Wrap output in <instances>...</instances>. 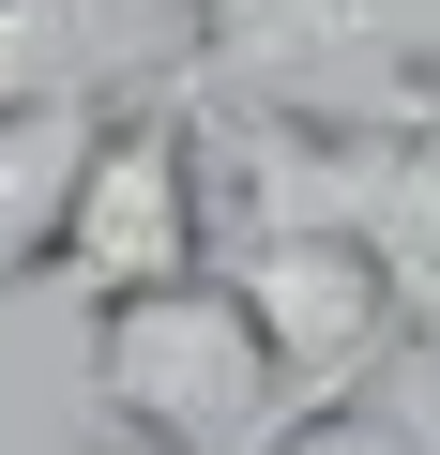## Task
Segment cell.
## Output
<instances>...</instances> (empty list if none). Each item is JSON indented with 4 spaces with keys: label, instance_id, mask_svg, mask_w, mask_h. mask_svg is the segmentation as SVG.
Wrapping results in <instances>:
<instances>
[{
    "label": "cell",
    "instance_id": "5",
    "mask_svg": "<svg viewBox=\"0 0 440 455\" xmlns=\"http://www.w3.org/2000/svg\"><path fill=\"white\" fill-rule=\"evenodd\" d=\"M197 76V16L182 0H0V107H46V92H167Z\"/></svg>",
    "mask_w": 440,
    "mask_h": 455
},
{
    "label": "cell",
    "instance_id": "7",
    "mask_svg": "<svg viewBox=\"0 0 440 455\" xmlns=\"http://www.w3.org/2000/svg\"><path fill=\"white\" fill-rule=\"evenodd\" d=\"M76 455H182V440H137V425H92V440H76ZM289 455H349V440H334V425H319V440H289Z\"/></svg>",
    "mask_w": 440,
    "mask_h": 455
},
{
    "label": "cell",
    "instance_id": "2",
    "mask_svg": "<svg viewBox=\"0 0 440 455\" xmlns=\"http://www.w3.org/2000/svg\"><path fill=\"white\" fill-rule=\"evenodd\" d=\"M228 289H244L274 379L304 395V425H349L364 379H395V349H425L410 304H395V274H380V243H364V228H334V212H244Z\"/></svg>",
    "mask_w": 440,
    "mask_h": 455
},
{
    "label": "cell",
    "instance_id": "1",
    "mask_svg": "<svg viewBox=\"0 0 440 455\" xmlns=\"http://www.w3.org/2000/svg\"><path fill=\"white\" fill-rule=\"evenodd\" d=\"M92 425L182 440V455H289V440H319L228 274H167V289H107L92 304Z\"/></svg>",
    "mask_w": 440,
    "mask_h": 455
},
{
    "label": "cell",
    "instance_id": "3",
    "mask_svg": "<svg viewBox=\"0 0 440 455\" xmlns=\"http://www.w3.org/2000/svg\"><path fill=\"white\" fill-rule=\"evenodd\" d=\"M167 274H212V137H197V92H122L92 167H76V212H61V289H167Z\"/></svg>",
    "mask_w": 440,
    "mask_h": 455
},
{
    "label": "cell",
    "instance_id": "9",
    "mask_svg": "<svg viewBox=\"0 0 440 455\" xmlns=\"http://www.w3.org/2000/svg\"><path fill=\"white\" fill-rule=\"evenodd\" d=\"M425 425H440V410H425Z\"/></svg>",
    "mask_w": 440,
    "mask_h": 455
},
{
    "label": "cell",
    "instance_id": "6",
    "mask_svg": "<svg viewBox=\"0 0 440 455\" xmlns=\"http://www.w3.org/2000/svg\"><path fill=\"white\" fill-rule=\"evenodd\" d=\"M92 137H107V107H92V92L0 107V289H46V274H61V212H76Z\"/></svg>",
    "mask_w": 440,
    "mask_h": 455
},
{
    "label": "cell",
    "instance_id": "8",
    "mask_svg": "<svg viewBox=\"0 0 440 455\" xmlns=\"http://www.w3.org/2000/svg\"><path fill=\"white\" fill-rule=\"evenodd\" d=\"M425 455H440V425H425Z\"/></svg>",
    "mask_w": 440,
    "mask_h": 455
},
{
    "label": "cell",
    "instance_id": "4",
    "mask_svg": "<svg viewBox=\"0 0 440 455\" xmlns=\"http://www.w3.org/2000/svg\"><path fill=\"white\" fill-rule=\"evenodd\" d=\"M197 76L182 92H259V107H395L440 76V0H182Z\"/></svg>",
    "mask_w": 440,
    "mask_h": 455
}]
</instances>
